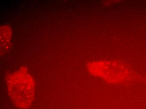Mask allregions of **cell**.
Listing matches in <instances>:
<instances>
[{"label":"cell","mask_w":146,"mask_h":109,"mask_svg":"<svg viewBox=\"0 0 146 109\" xmlns=\"http://www.w3.org/2000/svg\"><path fill=\"white\" fill-rule=\"evenodd\" d=\"M9 93L15 105L21 109L29 108L35 94V86L32 76L25 69H20L8 77Z\"/></svg>","instance_id":"cell-1"},{"label":"cell","mask_w":146,"mask_h":109,"mask_svg":"<svg viewBox=\"0 0 146 109\" xmlns=\"http://www.w3.org/2000/svg\"><path fill=\"white\" fill-rule=\"evenodd\" d=\"M88 66L89 71L92 75L110 83L122 82L127 77L128 72L124 65L117 62H95L91 63Z\"/></svg>","instance_id":"cell-2"}]
</instances>
